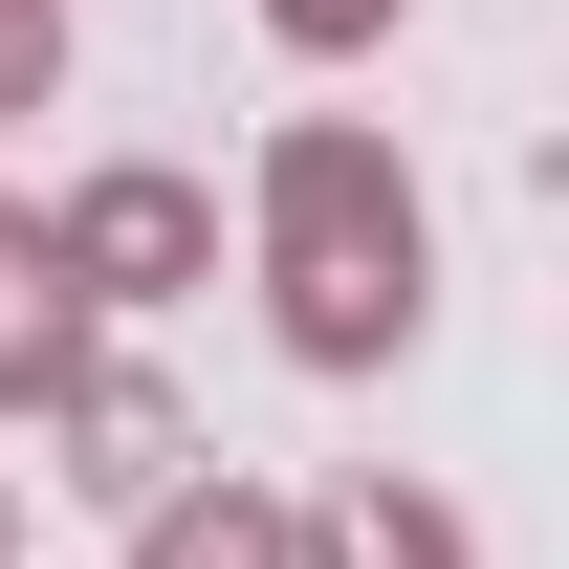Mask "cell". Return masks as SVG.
I'll list each match as a JSON object with an SVG mask.
<instances>
[{"mask_svg":"<svg viewBox=\"0 0 569 569\" xmlns=\"http://www.w3.org/2000/svg\"><path fill=\"white\" fill-rule=\"evenodd\" d=\"M67 110V0H0V132Z\"/></svg>","mask_w":569,"mask_h":569,"instance_id":"obj_7","label":"cell"},{"mask_svg":"<svg viewBox=\"0 0 569 569\" xmlns=\"http://www.w3.org/2000/svg\"><path fill=\"white\" fill-rule=\"evenodd\" d=\"M44 438H67V482H88V503H176V482H198V417H176L132 351H88L67 395H44Z\"/></svg>","mask_w":569,"mask_h":569,"instance_id":"obj_3","label":"cell"},{"mask_svg":"<svg viewBox=\"0 0 569 569\" xmlns=\"http://www.w3.org/2000/svg\"><path fill=\"white\" fill-rule=\"evenodd\" d=\"M44 263L88 284V329H110V307H176V284H219V198L176 176V153H110V176L44 198Z\"/></svg>","mask_w":569,"mask_h":569,"instance_id":"obj_2","label":"cell"},{"mask_svg":"<svg viewBox=\"0 0 569 569\" xmlns=\"http://www.w3.org/2000/svg\"><path fill=\"white\" fill-rule=\"evenodd\" d=\"M132 569H307V503H263L241 460H219V482L132 503Z\"/></svg>","mask_w":569,"mask_h":569,"instance_id":"obj_6","label":"cell"},{"mask_svg":"<svg viewBox=\"0 0 569 569\" xmlns=\"http://www.w3.org/2000/svg\"><path fill=\"white\" fill-rule=\"evenodd\" d=\"M307 569H482V526H460L438 482H395V460H372V482L307 503Z\"/></svg>","mask_w":569,"mask_h":569,"instance_id":"obj_5","label":"cell"},{"mask_svg":"<svg viewBox=\"0 0 569 569\" xmlns=\"http://www.w3.org/2000/svg\"><path fill=\"white\" fill-rule=\"evenodd\" d=\"M0 569H22V482H0Z\"/></svg>","mask_w":569,"mask_h":569,"instance_id":"obj_9","label":"cell"},{"mask_svg":"<svg viewBox=\"0 0 569 569\" xmlns=\"http://www.w3.org/2000/svg\"><path fill=\"white\" fill-rule=\"evenodd\" d=\"M88 351H110V329H88V284L44 263V198H0V417H44Z\"/></svg>","mask_w":569,"mask_h":569,"instance_id":"obj_4","label":"cell"},{"mask_svg":"<svg viewBox=\"0 0 569 569\" xmlns=\"http://www.w3.org/2000/svg\"><path fill=\"white\" fill-rule=\"evenodd\" d=\"M263 44H307V67H351V44H395V0H263Z\"/></svg>","mask_w":569,"mask_h":569,"instance_id":"obj_8","label":"cell"},{"mask_svg":"<svg viewBox=\"0 0 569 569\" xmlns=\"http://www.w3.org/2000/svg\"><path fill=\"white\" fill-rule=\"evenodd\" d=\"M263 329L307 372H395L438 329V219H417L372 110H284L263 132Z\"/></svg>","mask_w":569,"mask_h":569,"instance_id":"obj_1","label":"cell"}]
</instances>
